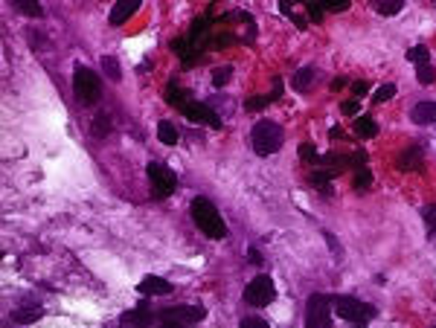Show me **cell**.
<instances>
[{
    "label": "cell",
    "mask_w": 436,
    "mask_h": 328,
    "mask_svg": "<svg viewBox=\"0 0 436 328\" xmlns=\"http://www.w3.org/2000/svg\"><path fill=\"white\" fill-rule=\"evenodd\" d=\"M102 73L108 76L111 82H120L123 79V70H120V62L114 59V55H102Z\"/></svg>",
    "instance_id": "83f0119b"
},
{
    "label": "cell",
    "mask_w": 436,
    "mask_h": 328,
    "mask_svg": "<svg viewBox=\"0 0 436 328\" xmlns=\"http://www.w3.org/2000/svg\"><path fill=\"white\" fill-rule=\"evenodd\" d=\"M323 236H326V241H329V247H332V253H334V256H341V244H338V238H334L332 233H323Z\"/></svg>",
    "instance_id": "f35d334b"
},
{
    "label": "cell",
    "mask_w": 436,
    "mask_h": 328,
    "mask_svg": "<svg viewBox=\"0 0 436 328\" xmlns=\"http://www.w3.org/2000/svg\"><path fill=\"white\" fill-rule=\"evenodd\" d=\"M242 299H245V305H250V308H265V305H271V302L276 299V285H273V279H271L268 273H259L256 279H250L247 287H245V294H242Z\"/></svg>",
    "instance_id": "ba28073f"
},
{
    "label": "cell",
    "mask_w": 436,
    "mask_h": 328,
    "mask_svg": "<svg viewBox=\"0 0 436 328\" xmlns=\"http://www.w3.org/2000/svg\"><path fill=\"white\" fill-rule=\"evenodd\" d=\"M352 171H355V178H352V189H355V192H361V195H364V192L372 186V171H369V166H367V163H364V166H355Z\"/></svg>",
    "instance_id": "ac0fdd59"
},
{
    "label": "cell",
    "mask_w": 436,
    "mask_h": 328,
    "mask_svg": "<svg viewBox=\"0 0 436 328\" xmlns=\"http://www.w3.org/2000/svg\"><path fill=\"white\" fill-rule=\"evenodd\" d=\"M294 3H297V0H280V9H282V15L288 17L291 24H297V29H306L308 27V17H303L300 12H297Z\"/></svg>",
    "instance_id": "44dd1931"
},
{
    "label": "cell",
    "mask_w": 436,
    "mask_h": 328,
    "mask_svg": "<svg viewBox=\"0 0 436 328\" xmlns=\"http://www.w3.org/2000/svg\"><path fill=\"white\" fill-rule=\"evenodd\" d=\"M416 79H419V85H433L436 82V73H433V67L430 64H419V73H416Z\"/></svg>",
    "instance_id": "d6a6232c"
},
{
    "label": "cell",
    "mask_w": 436,
    "mask_h": 328,
    "mask_svg": "<svg viewBox=\"0 0 436 328\" xmlns=\"http://www.w3.org/2000/svg\"><path fill=\"white\" fill-rule=\"evenodd\" d=\"M90 131H93V137H108L111 134V113H96L93 122H90Z\"/></svg>",
    "instance_id": "484cf974"
},
{
    "label": "cell",
    "mask_w": 436,
    "mask_h": 328,
    "mask_svg": "<svg viewBox=\"0 0 436 328\" xmlns=\"http://www.w3.org/2000/svg\"><path fill=\"white\" fill-rule=\"evenodd\" d=\"M236 21H239V24H247V27H253V17H250L247 12H227V15H224L218 24H236Z\"/></svg>",
    "instance_id": "1f68e13d"
},
{
    "label": "cell",
    "mask_w": 436,
    "mask_h": 328,
    "mask_svg": "<svg viewBox=\"0 0 436 328\" xmlns=\"http://www.w3.org/2000/svg\"><path fill=\"white\" fill-rule=\"evenodd\" d=\"M404 3L407 0H375V9H379V15H384V17H393L404 9Z\"/></svg>",
    "instance_id": "4316f807"
},
{
    "label": "cell",
    "mask_w": 436,
    "mask_h": 328,
    "mask_svg": "<svg viewBox=\"0 0 436 328\" xmlns=\"http://www.w3.org/2000/svg\"><path fill=\"white\" fill-rule=\"evenodd\" d=\"M166 102H169L172 108H177V110H181V108L189 102V90L177 87V82H169V85H166Z\"/></svg>",
    "instance_id": "e0dca14e"
},
{
    "label": "cell",
    "mask_w": 436,
    "mask_h": 328,
    "mask_svg": "<svg viewBox=\"0 0 436 328\" xmlns=\"http://www.w3.org/2000/svg\"><path fill=\"white\" fill-rule=\"evenodd\" d=\"M282 143H285V131L273 120H259L250 131V148L259 154V157H271V154H276L282 148Z\"/></svg>",
    "instance_id": "7a4b0ae2"
},
{
    "label": "cell",
    "mask_w": 436,
    "mask_h": 328,
    "mask_svg": "<svg viewBox=\"0 0 436 328\" xmlns=\"http://www.w3.org/2000/svg\"><path fill=\"white\" fill-rule=\"evenodd\" d=\"M280 96H282V79H280V76H276V79H273V90L271 93H265V96H247V99H245V110H262V108H268L271 102H276V99H280Z\"/></svg>",
    "instance_id": "4fadbf2b"
},
{
    "label": "cell",
    "mask_w": 436,
    "mask_h": 328,
    "mask_svg": "<svg viewBox=\"0 0 436 328\" xmlns=\"http://www.w3.org/2000/svg\"><path fill=\"white\" fill-rule=\"evenodd\" d=\"M355 131H358V137H379V122H375L372 117H358L355 120Z\"/></svg>",
    "instance_id": "cb8c5ba5"
},
{
    "label": "cell",
    "mask_w": 436,
    "mask_h": 328,
    "mask_svg": "<svg viewBox=\"0 0 436 328\" xmlns=\"http://www.w3.org/2000/svg\"><path fill=\"white\" fill-rule=\"evenodd\" d=\"M146 175H149V186H151V198L154 201H166L172 192L177 189V175H175L166 163L151 160L146 166Z\"/></svg>",
    "instance_id": "5b68a950"
},
{
    "label": "cell",
    "mask_w": 436,
    "mask_h": 328,
    "mask_svg": "<svg viewBox=\"0 0 436 328\" xmlns=\"http://www.w3.org/2000/svg\"><path fill=\"white\" fill-rule=\"evenodd\" d=\"M137 291L143 297H166V294H172V282H166L161 276H143V282L137 285Z\"/></svg>",
    "instance_id": "5bb4252c"
},
{
    "label": "cell",
    "mask_w": 436,
    "mask_h": 328,
    "mask_svg": "<svg viewBox=\"0 0 436 328\" xmlns=\"http://www.w3.org/2000/svg\"><path fill=\"white\" fill-rule=\"evenodd\" d=\"M329 137H332V140H341V137H346V134H343V128H332Z\"/></svg>",
    "instance_id": "b9f144b4"
},
{
    "label": "cell",
    "mask_w": 436,
    "mask_h": 328,
    "mask_svg": "<svg viewBox=\"0 0 436 328\" xmlns=\"http://www.w3.org/2000/svg\"><path fill=\"white\" fill-rule=\"evenodd\" d=\"M341 110H343V117H358L361 105H358V99H349V102H343V105H341Z\"/></svg>",
    "instance_id": "8d00e7d4"
},
{
    "label": "cell",
    "mask_w": 436,
    "mask_h": 328,
    "mask_svg": "<svg viewBox=\"0 0 436 328\" xmlns=\"http://www.w3.org/2000/svg\"><path fill=\"white\" fill-rule=\"evenodd\" d=\"M12 6H15V12H21L27 17H41L44 15L41 0H12Z\"/></svg>",
    "instance_id": "7402d4cb"
},
{
    "label": "cell",
    "mask_w": 436,
    "mask_h": 328,
    "mask_svg": "<svg viewBox=\"0 0 436 328\" xmlns=\"http://www.w3.org/2000/svg\"><path fill=\"white\" fill-rule=\"evenodd\" d=\"M189 212H192V221H195V227L201 229V233H204L207 238H212V241H222V238H227V224H224L222 212H218V206H215L210 198H204V195L192 198Z\"/></svg>",
    "instance_id": "6da1fadb"
},
{
    "label": "cell",
    "mask_w": 436,
    "mask_h": 328,
    "mask_svg": "<svg viewBox=\"0 0 436 328\" xmlns=\"http://www.w3.org/2000/svg\"><path fill=\"white\" fill-rule=\"evenodd\" d=\"M407 62H413L416 67H419V64H430V50L425 44H416L413 50H407Z\"/></svg>",
    "instance_id": "f1b7e54d"
},
{
    "label": "cell",
    "mask_w": 436,
    "mask_h": 328,
    "mask_svg": "<svg viewBox=\"0 0 436 328\" xmlns=\"http://www.w3.org/2000/svg\"><path fill=\"white\" fill-rule=\"evenodd\" d=\"M41 305H35V308H18V311L12 314V322H18V325H32V322H38L41 320Z\"/></svg>",
    "instance_id": "d6986e66"
},
{
    "label": "cell",
    "mask_w": 436,
    "mask_h": 328,
    "mask_svg": "<svg viewBox=\"0 0 436 328\" xmlns=\"http://www.w3.org/2000/svg\"><path fill=\"white\" fill-rule=\"evenodd\" d=\"M303 6L308 9V21H311V24H320V21H323L326 9L320 6V0H303Z\"/></svg>",
    "instance_id": "f546056e"
},
{
    "label": "cell",
    "mask_w": 436,
    "mask_h": 328,
    "mask_svg": "<svg viewBox=\"0 0 436 328\" xmlns=\"http://www.w3.org/2000/svg\"><path fill=\"white\" fill-rule=\"evenodd\" d=\"M332 308H334L332 294H311L308 305H306V328H329L332 325Z\"/></svg>",
    "instance_id": "8992f818"
},
{
    "label": "cell",
    "mask_w": 436,
    "mask_h": 328,
    "mask_svg": "<svg viewBox=\"0 0 436 328\" xmlns=\"http://www.w3.org/2000/svg\"><path fill=\"white\" fill-rule=\"evenodd\" d=\"M230 79H233V67H230V64H227V67H215V70H212V85H215V87H224Z\"/></svg>",
    "instance_id": "4dcf8cb0"
},
{
    "label": "cell",
    "mask_w": 436,
    "mask_h": 328,
    "mask_svg": "<svg viewBox=\"0 0 436 328\" xmlns=\"http://www.w3.org/2000/svg\"><path fill=\"white\" fill-rule=\"evenodd\" d=\"M250 325H268V322L259 320V317H245V320H242V328H250Z\"/></svg>",
    "instance_id": "60d3db41"
},
{
    "label": "cell",
    "mask_w": 436,
    "mask_h": 328,
    "mask_svg": "<svg viewBox=\"0 0 436 328\" xmlns=\"http://www.w3.org/2000/svg\"><path fill=\"white\" fill-rule=\"evenodd\" d=\"M73 93L79 105H96L99 96H102V82H99V76L85 67V64H76L73 67Z\"/></svg>",
    "instance_id": "3957f363"
},
{
    "label": "cell",
    "mask_w": 436,
    "mask_h": 328,
    "mask_svg": "<svg viewBox=\"0 0 436 328\" xmlns=\"http://www.w3.org/2000/svg\"><path fill=\"white\" fill-rule=\"evenodd\" d=\"M300 157H303L306 163H311V166H314V163H317V157H320V154H317V148H314L311 143H306V145L300 148Z\"/></svg>",
    "instance_id": "d590c367"
},
{
    "label": "cell",
    "mask_w": 436,
    "mask_h": 328,
    "mask_svg": "<svg viewBox=\"0 0 436 328\" xmlns=\"http://www.w3.org/2000/svg\"><path fill=\"white\" fill-rule=\"evenodd\" d=\"M157 137H161V143L163 145H177V128L169 122V120H163V122H157Z\"/></svg>",
    "instance_id": "603a6c76"
},
{
    "label": "cell",
    "mask_w": 436,
    "mask_h": 328,
    "mask_svg": "<svg viewBox=\"0 0 436 328\" xmlns=\"http://www.w3.org/2000/svg\"><path fill=\"white\" fill-rule=\"evenodd\" d=\"M422 218H425V229H428V241L436 247V204H428L422 209Z\"/></svg>",
    "instance_id": "d4e9b609"
},
{
    "label": "cell",
    "mask_w": 436,
    "mask_h": 328,
    "mask_svg": "<svg viewBox=\"0 0 436 328\" xmlns=\"http://www.w3.org/2000/svg\"><path fill=\"white\" fill-rule=\"evenodd\" d=\"M395 96V85H381L379 93H375V102H390Z\"/></svg>",
    "instance_id": "e575fe53"
},
{
    "label": "cell",
    "mask_w": 436,
    "mask_h": 328,
    "mask_svg": "<svg viewBox=\"0 0 436 328\" xmlns=\"http://www.w3.org/2000/svg\"><path fill=\"white\" fill-rule=\"evenodd\" d=\"M181 113L189 120V122H195V125H210L212 131H222L224 128V122H222V117L210 108V105H204V102H195V99H189L184 108H181Z\"/></svg>",
    "instance_id": "9c48e42d"
},
{
    "label": "cell",
    "mask_w": 436,
    "mask_h": 328,
    "mask_svg": "<svg viewBox=\"0 0 436 328\" xmlns=\"http://www.w3.org/2000/svg\"><path fill=\"white\" fill-rule=\"evenodd\" d=\"M320 6L326 12H346L352 6V0H320Z\"/></svg>",
    "instance_id": "836d02e7"
},
{
    "label": "cell",
    "mask_w": 436,
    "mask_h": 328,
    "mask_svg": "<svg viewBox=\"0 0 436 328\" xmlns=\"http://www.w3.org/2000/svg\"><path fill=\"white\" fill-rule=\"evenodd\" d=\"M395 169H399V171H422L425 169V151H422V145L419 143L407 145L399 154V160H395Z\"/></svg>",
    "instance_id": "30bf717a"
},
{
    "label": "cell",
    "mask_w": 436,
    "mask_h": 328,
    "mask_svg": "<svg viewBox=\"0 0 436 328\" xmlns=\"http://www.w3.org/2000/svg\"><path fill=\"white\" fill-rule=\"evenodd\" d=\"M143 6V0H116L111 15H108V24L111 27H123L128 17H134V12Z\"/></svg>",
    "instance_id": "7c38bea8"
},
{
    "label": "cell",
    "mask_w": 436,
    "mask_h": 328,
    "mask_svg": "<svg viewBox=\"0 0 436 328\" xmlns=\"http://www.w3.org/2000/svg\"><path fill=\"white\" fill-rule=\"evenodd\" d=\"M314 67H300V70H297L294 73V79H291V85H294V90L297 93H306L308 87H311V82H314Z\"/></svg>",
    "instance_id": "ffe728a7"
},
{
    "label": "cell",
    "mask_w": 436,
    "mask_h": 328,
    "mask_svg": "<svg viewBox=\"0 0 436 328\" xmlns=\"http://www.w3.org/2000/svg\"><path fill=\"white\" fill-rule=\"evenodd\" d=\"M120 322H123V325H134V328L154 325V322H157V311H151V308H149L146 302H140L137 308H131V311L120 314Z\"/></svg>",
    "instance_id": "8fae6325"
},
{
    "label": "cell",
    "mask_w": 436,
    "mask_h": 328,
    "mask_svg": "<svg viewBox=\"0 0 436 328\" xmlns=\"http://www.w3.org/2000/svg\"><path fill=\"white\" fill-rule=\"evenodd\" d=\"M343 85H346V79H341V76H338V79H334V82H332V90H341Z\"/></svg>",
    "instance_id": "7bdbcfd3"
},
{
    "label": "cell",
    "mask_w": 436,
    "mask_h": 328,
    "mask_svg": "<svg viewBox=\"0 0 436 328\" xmlns=\"http://www.w3.org/2000/svg\"><path fill=\"white\" fill-rule=\"evenodd\" d=\"M334 311H338L341 320H346L352 325H367L369 320L379 317L375 305H369L358 297H334Z\"/></svg>",
    "instance_id": "277c9868"
},
{
    "label": "cell",
    "mask_w": 436,
    "mask_h": 328,
    "mask_svg": "<svg viewBox=\"0 0 436 328\" xmlns=\"http://www.w3.org/2000/svg\"><path fill=\"white\" fill-rule=\"evenodd\" d=\"M207 317V308L204 305H172L157 311V322L161 325H195Z\"/></svg>",
    "instance_id": "52a82bcc"
},
{
    "label": "cell",
    "mask_w": 436,
    "mask_h": 328,
    "mask_svg": "<svg viewBox=\"0 0 436 328\" xmlns=\"http://www.w3.org/2000/svg\"><path fill=\"white\" fill-rule=\"evenodd\" d=\"M247 262H250V264H262V253H259L256 247H250V250H247Z\"/></svg>",
    "instance_id": "ab89813d"
},
{
    "label": "cell",
    "mask_w": 436,
    "mask_h": 328,
    "mask_svg": "<svg viewBox=\"0 0 436 328\" xmlns=\"http://www.w3.org/2000/svg\"><path fill=\"white\" fill-rule=\"evenodd\" d=\"M410 120L416 125H433L436 122V102H419V105H413Z\"/></svg>",
    "instance_id": "9a60e30c"
},
{
    "label": "cell",
    "mask_w": 436,
    "mask_h": 328,
    "mask_svg": "<svg viewBox=\"0 0 436 328\" xmlns=\"http://www.w3.org/2000/svg\"><path fill=\"white\" fill-rule=\"evenodd\" d=\"M172 52H175V55H181V62H184V64H195V62H198V55H201V52H198V50L186 41V38H175V41H172Z\"/></svg>",
    "instance_id": "2e32d148"
},
{
    "label": "cell",
    "mask_w": 436,
    "mask_h": 328,
    "mask_svg": "<svg viewBox=\"0 0 436 328\" xmlns=\"http://www.w3.org/2000/svg\"><path fill=\"white\" fill-rule=\"evenodd\" d=\"M369 90V82H352V93H355V99H361V96Z\"/></svg>",
    "instance_id": "74e56055"
}]
</instances>
